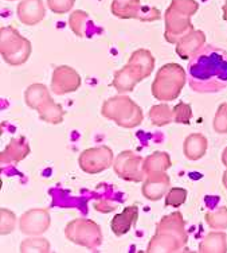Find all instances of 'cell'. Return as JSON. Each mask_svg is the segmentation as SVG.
Listing matches in <instances>:
<instances>
[{"mask_svg":"<svg viewBox=\"0 0 227 253\" xmlns=\"http://www.w3.org/2000/svg\"><path fill=\"white\" fill-rule=\"evenodd\" d=\"M51 5H53V8L54 7H55V8H58V7L62 8L63 5H65V7H69L70 3H69V0H51Z\"/></svg>","mask_w":227,"mask_h":253,"instance_id":"cell-2","label":"cell"},{"mask_svg":"<svg viewBox=\"0 0 227 253\" xmlns=\"http://www.w3.org/2000/svg\"><path fill=\"white\" fill-rule=\"evenodd\" d=\"M189 86L202 93L219 92L227 86V53L221 49L206 46L189 61Z\"/></svg>","mask_w":227,"mask_h":253,"instance_id":"cell-1","label":"cell"}]
</instances>
